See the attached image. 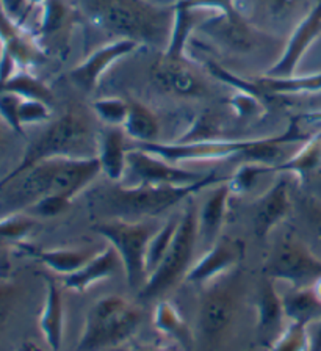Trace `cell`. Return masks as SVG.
<instances>
[{
	"label": "cell",
	"mask_w": 321,
	"mask_h": 351,
	"mask_svg": "<svg viewBox=\"0 0 321 351\" xmlns=\"http://www.w3.org/2000/svg\"><path fill=\"white\" fill-rule=\"evenodd\" d=\"M255 309H257L259 336L262 339H273L274 342L277 339V332L284 331L281 326L285 318V311L284 301H282V296L276 290L273 279L266 278L264 284L260 285Z\"/></svg>",
	"instance_id": "23"
},
{
	"label": "cell",
	"mask_w": 321,
	"mask_h": 351,
	"mask_svg": "<svg viewBox=\"0 0 321 351\" xmlns=\"http://www.w3.org/2000/svg\"><path fill=\"white\" fill-rule=\"evenodd\" d=\"M73 8L64 0H46L42 3L41 16V32L46 35L60 32L64 25L69 24Z\"/></svg>",
	"instance_id": "33"
},
{
	"label": "cell",
	"mask_w": 321,
	"mask_h": 351,
	"mask_svg": "<svg viewBox=\"0 0 321 351\" xmlns=\"http://www.w3.org/2000/svg\"><path fill=\"white\" fill-rule=\"evenodd\" d=\"M303 208L309 223L312 224L313 229L317 230V234L321 237V201L315 199V197H306L303 202Z\"/></svg>",
	"instance_id": "42"
},
{
	"label": "cell",
	"mask_w": 321,
	"mask_h": 351,
	"mask_svg": "<svg viewBox=\"0 0 321 351\" xmlns=\"http://www.w3.org/2000/svg\"><path fill=\"white\" fill-rule=\"evenodd\" d=\"M23 250L35 257V259L44 263L52 271L63 276L77 271L88 262L96 252L90 250H38L35 246L21 243Z\"/></svg>",
	"instance_id": "24"
},
{
	"label": "cell",
	"mask_w": 321,
	"mask_h": 351,
	"mask_svg": "<svg viewBox=\"0 0 321 351\" xmlns=\"http://www.w3.org/2000/svg\"><path fill=\"white\" fill-rule=\"evenodd\" d=\"M306 141L299 132L296 123H292L290 128L284 134L277 136H266V138L255 140H199V141H185V143H148L140 145L141 149L155 154L165 160L174 165L182 162H207V160H221L233 156H243L249 162H260L273 165L279 157L281 145L292 141Z\"/></svg>",
	"instance_id": "2"
},
{
	"label": "cell",
	"mask_w": 321,
	"mask_h": 351,
	"mask_svg": "<svg viewBox=\"0 0 321 351\" xmlns=\"http://www.w3.org/2000/svg\"><path fill=\"white\" fill-rule=\"evenodd\" d=\"M40 329L52 351H60L64 331V301L60 285L46 278V298L40 315Z\"/></svg>",
	"instance_id": "22"
},
{
	"label": "cell",
	"mask_w": 321,
	"mask_h": 351,
	"mask_svg": "<svg viewBox=\"0 0 321 351\" xmlns=\"http://www.w3.org/2000/svg\"><path fill=\"white\" fill-rule=\"evenodd\" d=\"M321 168V130L309 136L301 149L287 162L273 165V173L295 174L298 178H307Z\"/></svg>",
	"instance_id": "28"
},
{
	"label": "cell",
	"mask_w": 321,
	"mask_h": 351,
	"mask_svg": "<svg viewBox=\"0 0 321 351\" xmlns=\"http://www.w3.org/2000/svg\"><path fill=\"white\" fill-rule=\"evenodd\" d=\"M185 8H193V10H211L216 14H226L233 16L240 11L235 7V0H181L177 2Z\"/></svg>",
	"instance_id": "41"
},
{
	"label": "cell",
	"mask_w": 321,
	"mask_h": 351,
	"mask_svg": "<svg viewBox=\"0 0 321 351\" xmlns=\"http://www.w3.org/2000/svg\"><path fill=\"white\" fill-rule=\"evenodd\" d=\"M129 351H171V350L163 348V347H155V345H135V347L130 348Z\"/></svg>",
	"instance_id": "45"
},
{
	"label": "cell",
	"mask_w": 321,
	"mask_h": 351,
	"mask_svg": "<svg viewBox=\"0 0 321 351\" xmlns=\"http://www.w3.org/2000/svg\"><path fill=\"white\" fill-rule=\"evenodd\" d=\"M21 351H42V350H41V348H38L36 345H34V343L27 342V343H24V345H23V348H21Z\"/></svg>",
	"instance_id": "46"
},
{
	"label": "cell",
	"mask_w": 321,
	"mask_h": 351,
	"mask_svg": "<svg viewBox=\"0 0 321 351\" xmlns=\"http://www.w3.org/2000/svg\"><path fill=\"white\" fill-rule=\"evenodd\" d=\"M99 147L96 143L90 121L77 108L69 110L62 118L49 128L31 143L24 154L23 160L13 171H10L2 180L12 179L34 165L52 158H90L97 157L92 151Z\"/></svg>",
	"instance_id": "3"
},
{
	"label": "cell",
	"mask_w": 321,
	"mask_h": 351,
	"mask_svg": "<svg viewBox=\"0 0 321 351\" xmlns=\"http://www.w3.org/2000/svg\"><path fill=\"white\" fill-rule=\"evenodd\" d=\"M2 52H3V44L0 41V57H2Z\"/></svg>",
	"instance_id": "49"
},
{
	"label": "cell",
	"mask_w": 321,
	"mask_h": 351,
	"mask_svg": "<svg viewBox=\"0 0 321 351\" xmlns=\"http://www.w3.org/2000/svg\"><path fill=\"white\" fill-rule=\"evenodd\" d=\"M141 311L119 295H107L91 306L75 351H102L118 347L133 336Z\"/></svg>",
	"instance_id": "5"
},
{
	"label": "cell",
	"mask_w": 321,
	"mask_h": 351,
	"mask_svg": "<svg viewBox=\"0 0 321 351\" xmlns=\"http://www.w3.org/2000/svg\"><path fill=\"white\" fill-rule=\"evenodd\" d=\"M255 85L262 95H301V93L321 91V74L292 75V77H262Z\"/></svg>",
	"instance_id": "29"
},
{
	"label": "cell",
	"mask_w": 321,
	"mask_h": 351,
	"mask_svg": "<svg viewBox=\"0 0 321 351\" xmlns=\"http://www.w3.org/2000/svg\"><path fill=\"white\" fill-rule=\"evenodd\" d=\"M126 173L132 176L129 185H192L207 176L190 171L141 147L129 151Z\"/></svg>",
	"instance_id": "9"
},
{
	"label": "cell",
	"mask_w": 321,
	"mask_h": 351,
	"mask_svg": "<svg viewBox=\"0 0 321 351\" xmlns=\"http://www.w3.org/2000/svg\"><path fill=\"white\" fill-rule=\"evenodd\" d=\"M151 79L159 90L181 97H201L207 85L185 58H172L162 53L151 66Z\"/></svg>",
	"instance_id": "10"
},
{
	"label": "cell",
	"mask_w": 321,
	"mask_h": 351,
	"mask_svg": "<svg viewBox=\"0 0 321 351\" xmlns=\"http://www.w3.org/2000/svg\"><path fill=\"white\" fill-rule=\"evenodd\" d=\"M137 47L138 44L130 40H115L113 43H108L105 46H102L92 52L85 62L75 66L69 73V79L81 91L90 93L94 90L103 73L113 63L118 62L119 58L132 53Z\"/></svg>",
	"instance_id": "14"
},
{
	"label": "cell",
	"mask_w": 321,
	"mask_h": 351,
	"mask_svg": "<svg viewBox=\"0 0 321 351\" xmlns=\"http://www.w3.org/2000/svg\"><path fill=\"white\" fill-rule=\"evenodd\" d=\"M220 178L215 171L192 185H124L115 186L101 195L103 207L113 212L116 219L138 221L144 217H155L170 210L179 202L190 199L199 190L218 184Z\"/></svg>",
	"instance_id": "4"
},
{
	"label": "cell",
	"mask_w": 321,
	"mask_h": 351,
	"mask_svg": "<svg viewBox=\"0 0 321 351\" xmlns=\"http://www.w3.org/2000/svg\"><path fill=\"white\" fill-rule=\"evenodd\" d=\"M113 248L126 270L127 282L132 289H143L148 281L146 270V250L152 235L157 232L154 224L141 221H126V219H110L92 226Z\"/></svg>",
	"instance_id": "7"
},
{
	"label": "cell",
	"mask_w": 321,
	"mask_h": 351,
	"mask_svg": "<svg viewBox=\"0 0 321 351\" xmlns=\"http://www.w3.org/2000/svg\"><path fill=\"white\" fill-rule=\"evenodd\" d=\"M298 119H304V121H307V123L321 124V112L306 113V114H303V117H298Z\"/></svg>",
	"instance_id": "44"
},
{
	"label": "cell",
	"mask_w": 321,
	"mask_h": 351,
	"mask_svg": "<svg viewBox=\"0 0 321 351\" xmlns=\"http://www.w3.org/2000/svg\"><path fill=\"white\" fill-rule=\"evenodd\" d=\"M237 285L233 281L215 284L203 295L199 307V326L207 337L221 336L231 325L237 309Z\"/></svg>",
	"instance_id": "11"
},
{
	"label": "cell",
	"mask_w": 321,
	"mask_h": 351,
	"mask_svg": "<svg viewBox=\"0 0 321 351\" xmlns=\"http://www.w3.org/2000/svg\"><path fill=\"white\" fill-rule=\"evenodd\" d=\"M292 210V195L288 179L281 178L254 206V232L265 239L277 224L284 221Z\"/></svg>",
	"instance_id": "15"
},
{
	"label": "cell",
	"mask_w": 321,
	"mask_h": 351,
	"mask_svg": "<svg viewBox=\"0 0 321 351\" xmlns=\"http://www.w3.org/2000/svg\"><path fill=\"white\" fill-rule=\"evenodd\" d=\"M35 226V218L27 215V213H21V215L0 219V245H21Z\"/></svg>",
	"instance_id": "35"
},
{
	"label": "cell",
	"mask_w": 321,
	"mask_h": 351,
	"mask_svg": "<svg viewBox=\"0 0 321 351\" xmlns=\"http://www.w3.org/2000/svg\"><path fill=\"white\" fill-rule=\"evenodd\" d=\"M244 256V243L231 237H220L207 250L198 262H194L185 276V281L205 284L229 273Z\"/></svg>",
	"instance_id": "13"
},
{
	"label": "cell",
	"mask_w": 321,
	"mask_h": 351,
	"mask_svg": "<svg viewBox=\"0 0 321 351\" xmlns=\"http://www.w3.org/2000/svg\"><path fill=\"white\" fill-rule=\"evenodd\" d=\"M70 201L63 195L52 193L46 197H42L40 202H36L34 207H30L25 213L30 217H42V218H52L63 213L69 207Z\"/></svg>",
	"instance_id": "39"
},
{
	"label": "cell",
	"mask_w": 321,
	"mask_h": 351,
	"mask_svg": "<svg viewBox=\"0 0 321 351\" xmlns=\"http://www.w3.org/2000/svg\"><path fill=\"white\" fill-rule=\"evenodd\" d=\"M259 7L265 18L284 22L296 18L299 13L306 16L310 10V0H259Z\"/></svg>",
	"instance_id": "32"
},
{
	"label": "cell",
	"mask_w": 321,
	"mask_h": 351,
	"mask_svg": "<svg viewBox=\"0 0 321 351\" xmlns=\"http://www.w3.org/2000/svg\"><path fill=\"white\" fill-rule=\"evenodd\" d=\"M198 239V210L194 204H188L179 219L176 235L166 256L140 290L141 298H157L176 287L181 279H185L193 265V252Z\"/></svg>",
	"instance_id": "6"
},
{
	"label": "cell",
	"mask_w": 321,
	"mask_h": 351,
	"mask_svg": "<svg viewBox=\"0 0 321 351\" xmlns=\"http://www.w3.org/2000/svg\"><path fill=\"white\" fill-rule=\"evenodd\" d=\"M285 317L290 322L310 323L321 318V298L315 293L312 285L307 287H293L292 292L282 296Z\"/></svg>",
	"instance_id": "26"
},
{
	"label": "cell",
	"mask_w": 321,
	"mask_h": 351,
	"mask_svg": "<svg viewBox=\"0 0 321 351\" xmlns=\"http://www.w3.org/2000/svg\"><path fill=\"white\" fill-rule=\"evenodd\" d=\"M18 293L19 289L14 281L8 278H0V329L12 317L16 301H18Z\"/></svg>",
	"instance_id": "40"
},
{
	"label": "cell",
	"mask_w": 321,
	"mask_h": 351,
	"mask_svg": "<svg viewBox=\"0 0 321 351\" xmlns=\"http://www.w3.org/2000/svg\"><path fill=\"white\" fill-rule=\"evenodd\" d=\"M123 128L130 138L137 140L140 145L157 143L160 135V124L154 112L135 101L129 102V113Z\"/></svg>",
	"instance_id": "27"
},
{
	"label": "cell",
	"mask_w": 321,
	"mask_h": 351,
	"mask_svg": "<svg viewBox=\"0 0 321 351\" xmlns=\"http://www.w3.org/2000/svg\"><path fill=\"white\" fill-rule=\"evenodd\" d=\"M321 35V2L313 5V8L298 22V25L293 30L288 44L282 52L281 58L271 68L266 77H292L295 75L298 63L301 62L304 55L312 46L313 41Z\"/></svg>",
	"instance_id": "12"
},
{
	"label": "cell",
	"mask_w": 321,
	"mask_h": 351,
	"mask_svg": "<svg viewBox=\"0 0 321 351\" xmlns=\"http://www.w3.org/2000/svg\"><path fill=\"white\" fill-rule=\"evenodd\" d=\"M129 151L121 125H110L102 132L99 147H97V158L101 162L102 173L108 179L119 182L124 178L127 169Z\"/></svg>",
	"instance_id": "21"
},
{
	"label": "cell",
	"mask_w": 321,
	"mask_h": 351,
	"mask_svg": "<svg viewBox=\"0 0 321 351\" xmlns=\"http://www.w3.org/2000/svg\"><path fill=\"white\" fill-rule=\"evenodd\" d=\"M265 271L274 281L279 279L293 287H307L321 279V259L301 240L288 237L270 256Z\"/></svg>",
	"instance_id": "8"
},
{
	"label": "cell",
	"mask_w": 321,
	"mask_h": 351,
	"mask_svg": "<svg viewBox=\"0 0 321 351\" xmlns=\"http://www.w3.org/2000/svg\"><path fill=\"white\" fill-rule=\"evenodd\" d=\"M309 331V351H321V318L307 325Z\"/></svg>",
	"instance_id": "43"
},
{
	"label": "cell",
	"mask_w": 321,
	"mask_h": 351,
	"mask_svg": "<svg viewBox=\"0 0 321 351\" xmlns=\"http://www.w3.org/2000/svg\"><path fill=\"white\" fill-rule=\"evenodd\" d=\"M119 263H121V259H119L116 250L112 245L107 246L103 251L96 252L77 271L64 276V287L80 293L86 292L92 284L113 276L118 270Z\"/></svg>",
	"instance_id": "20"
},
{
	"label": "cell",
	"mask_w": 321,
	"mask_h": 351,
	"mask_svg": "<svg viewBox=\"0 0 321 351\" xmlns=\"http://www.w3.org/2000/svg\"><path fill=\"white\" fill-rule=\"evenodd\" d=\"M92 110L108 125H123L129 113V102L118 97L97 99L92 104Z\"/></svg>",
	"instance_id": "37"
},
{
	"label": "cell",
	"mask_w": 321,
	"mask_h": 351,
	"mask_svg": "<svg viewBox=\"0 0 321 351\" xmlns=\"http://www.w3.org/2000/svg\"><path fill=\"white\" fill-rule=\"evenodd\" d=\"M0 41L3 44V52L12 55L21 69L35 64L42 58L41 49L27 35L21 25L10 18L0 0Z\"/></svg>",
	"instance_id": "18"
},
{
	"label": "cell",
	"mask_w": 321,
	"mask_h": 351,
	"mask_svg": "<svg viewBox=\"0 0 321 351\" xmlns=\"http://www.w3.org/2000/svg\"><path fill=\"white\" fill-rule=\"evenodd\" d=\"M273 173V165H266L260 162H248L242 165L237 169L235 174L231 179H227V182L231 185L232 193H244L255 184L260 176Z\"/></svg>",
	"instance_id": "36"
},
{
	"label": "cell",
	"mask_w": 321,
	"mask_h": 351,
	"mask_svg": "<svg viewBox=\"0 0 321 351\" xmlns=\"http://www.w3.org/2000/svg\"><path fill=\"white\" fill-rule=\"evenodd\" d=\"M51 107H49L47 102L36 101V99H21L19 110H18V118L21 128H25V125L30 124H38L44 123L49 118H51Z\"/></svg>",
	"instance_id": "38"
},
{
	"label": "cell",
	"mask_w": 321,
	"mask_h": 351,
	"mask_svg": "<svg viewBox=\"0 0 321 351\" xmlns=\"http://www.w3.org/2000/svg\"><path fill=\"white\" fill-rule=\"evenodd\" d=\"M177 226L179 219L170 218L152 235V239L148 243V250H146V270H148V278L159 268L163 257L166 256V252L172 243L174 235H176Z\"/></svg>",
	"instance_id": "31"
},
{
	"label": "cell",
	"mask_w": 321,
	"mask_h": 351,
	"mask_svg": "<svg viewBox=\"0 0 321 351\" xmlns=\"http://www.w3.org/2000/svg\"><path fill=\"white\" fill-rule=\"evenodd\" d=\"M99 173H102L101 162L97 157L90 158H62L60 160L55 191L73 201L80 191H84Z\"/></svg>",
	"instance_id": "17"
},
{
	"label": "cell",
	"mask_w": 321,
	"mask_h": 351,
	"mask_svg": "<svg viewBox=\"0 0 321 351\" xmlns=\"http://www.w3.org/2000/svg\"><path fill=\"white\" fill-rule=\"evenodd\" d=\"M92 24L118 40L168 46L172 32L174 7H159L148 0H70Z\"/></svg>",
	"instance_id": "1"
},
{
	"label": "cell",
	"mask_w": 321,
	"mask_h": 351,
	"mask_svg": "<svg viewBox=\"0 0 321 351\" xmlns=\"http://www.w3.org/2000/svg\"><path fill=\"white\" fill-rule=\"evenodd\" d=\"M3 125H7V124H5V121L0 118V143H2V140H3Z\"/></svg>",
	"instance_id": "48"
},
{
	"label": "cell",
	"mask_w": 321,
	"mask_h": 351,
	"mask_svg": "<svg viewBox=\"0 0 321 351\" xmlns=\"http://www.w3.org/2000/svg\"><path fill=\"white\" fill-rule=\"evenodd\" d=\"M309 331L307 325L298 322H290L288 326L281 331L279 336L271 343V351H309Z\"/></svg>",
	"instance_id": "34"
},
{
	"label": "cell",
	"mask_w": 321,
	"mask_h": 351,
	"mask_svg": "<svg viewBox=\"0 0 321 351\" xmlns=\"http://www.w3.org/2000/svg\"><path fill=\"white\" fill-rule=\"evenodd\" d=\"M312 287H313V290H315V293H317V295L320 296V298H321V279H320V281L315 282V284L312 285Z\"/></svg>",
	"instance_id": "47"
},
{
	"label": "cell",
	"mask_w": 321,
	"mask_h": 351,
	"mask_svg": "<svg viewBox=\"0 0 321 351\" xmlns=\"http://www.w3.org/2000/svg\"><path fill=\"white\" fill-rule=\"evenodd\" d=\"M231 195L232 190L229 182L221 184L207 196L204 206L201 208L198 215V234L201 241L209 248L220 239Z\"/></svg>",
	"instance_id": "19"
},
{
	"label": "cell",
	"mask_w": 321,
	"mask_h": 351,
	"mask_svg": "<svg viewBox=\"0 0 321 351\" xmlns=\"http://www.w3.org/2000/svg\"><path fill=\"white\" fill-rule=\"evenodd\" d=\"M154 326L166 337L176 340V343L185 351L193 345V334L179 309L170 301H160L154 311Z\"/></svg>",
	"instance_id": "25"
},
{
	"label": "cell",
	"mask_w": 321,
	"mask_h": 351,
	"mask_svg": "<svg viewBox=\"0 0 321 351\" xmlns=\"http://www.w3.org/2000/svg\"><path fill=\"white\" fill-rule=\"evenodd\" d=\"M0 91L14 93V95L21 97L36 99V101H42L47 104H51L52 101L51 90L40 79H36L35 75L27 73L25 69H18L3 84H0Z\"/></svg>",
	"instance_id": "30"
},
{
	"label": "cell",
	"mask_w": 321,
	"mask_h": 351,
	"mask_svg": "<svg viewBox=\"0 0 321 351\" xmlns=\"http://www.w3.org/2000/svg\"><path fill=\"white\" fill-rule=\"evenodd\" d=\"M201 29L209 36L226 44L232 51L248 52L255 44L253 27L244 21L240 13L233 16L214 14L201 24Z\"/></svg>",
	"instance_id": "16"
}]
</instances>
